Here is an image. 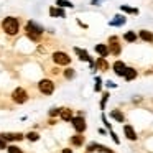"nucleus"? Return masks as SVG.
<instances>
[{"mask_svg":"<svg viewBox=\"0 0 153 153\" xmlns=\"http://www.w3.org/2000/svg\"><path fill=\"white\" fill-rule=\"evenodd\" d=\"M25 31H27V36L30 38L33 43H38V41L41 40V36H43V33H45V28L41 27V25H38L36 22L30 20L25 25Z\"/></svg>","mask_w":153,"mask_h":153,"instance_id":"1","label":"nucleus"},{"mask_svg":"<svg viewBox=\"0 0 153 153\" xmlns=\"http://www.w3.org/2000/svg\"><path fill=\"white\" fill-rule=\"evenodd\" d=\"M2 30L8 35V36H15L20 31V20L17 17H5L2 20Z\"/></svg>","mask_w":153,"mask_h":153,"instance_id":"2","label":"nucleus"},{"mask_svg":"<svg viewBox=\"0 0 153 153\" xmlns=\"http://www.w3.org/2000/svg\"><path fill=\"white\" fill-rule=\"evenodd\" d=\"M10 99H12L13 104L22 105V104H25L28 99H30V96H28V92H27L25 87H15V89L12 91V94H10Z\"/></svg>","mask_w":153,"mask_h":153,"instance_id":"3","label":"nucleus"},{"mask_svg":"<svg viewBox=\"0 0 153 153\" xmlns=\"http://www.w3.org/2000/svg\"><path fill=\"white\" fill-rule=\"evenodd\" d=\"M54 89H56V84H54L53 79L43 77V79L38 81V91H40V94H43V96H51V94L54 92Z\"/></svg>","mask_w":153,"mask_h":153,"instance_id":"4","label":"nucleus"},{"mask_svg":"<svg viewBox=\"0 0 153 153\" xmlns=\"http://www.w3.org/2000/svg\"><path fill=\"white\" fill-rule=\"evenodd\" d=\"M51 59H53V63L56 64V66H69L73 58L68 53H64V51H54V53L51 54Z\"/></svg>","mask_w":153,"mask_h":153,"instance_id":"5","label":"nucleus"},{"mask_svg":"<svg viewBox=\"0 0 153 153\" xmlns=\"http://www.w3.org/2000/svg\"><path fill=\"white\" fill-rule=\"evenodd\" d=\"M71 125L74 128V133H84L87 130V120L82 115H74L71 120Z\"/></svg>","mask_w":153,"mask_h":153,"instance_id":"6","label":"nucleus"},{"mask_svg":"<svg viewBox=\"0 0 153 153\" xmlns=\"http://www.w3.org/2000/svg\"><path fill=\"white\" fill-rule=\"evenodd\" d=\"M109 51H110V54L112 56H120V53H122V45H120V40H119V36H110L109 38Z\"/></svg>","mask_w":153,"mask_h":153,"instance_id":"7","label":"nucleus"},{"mask_svg":"<svg viewBox=\"0 0 153 153\" xmlns=\"http://www.w3.org/2000/svg\"><path fill=\"white\" fill-rule=\"evenodd\" d=\"M122 132H123V135H125V138L128 140V142H137V140H138V133H137L135 128H133L132 123H123Z\"/></svg>","mask_w":153,"mask_h":153,"instance_id":"8","label":"nucleus"},{"mask_svg":"<svg viewBox=\"0 0 153 153\" xmlns=\"http://www.w3.org/2000/svg\"><path fill=\"white\" fill-rule=\"evenodd\" d=\"M0 137L5 140L7 143H12V142H22L25 138V135L22 132H4L0 133Z\"/></svg>","mask_w":153,"mask_h":153,"instance_id":"9","label":"nucleus"},{"mask_svg":"<svg viewBox=\"0 0 153 153\" xmlns=\"http://www.w3.org/2000/svg\"><path fill=\"white\" fill-rule=\"evenodd\" d=\"M112 71H114V74H115V76L123 77V76H125V71H127V64L123 63L122 59H115L112 63Z\"/></svg>","mask_w":153,"mask_h":153,"instance_id":"10","label":"nucleus"},{"mask_svg":"<svg viewBox=\"0 0 153 153\" xmlns=\"http://www.w3.org/2000/svg\"><path fill=\"white\" fill-rule=\"evenodd\" d=\"M109 117L114 120V122H117V123H125V120H127L123 110H120V109H112L109 112Z\"/></svg>","mask_w":153,"mask_h":153,"instance_id":"11","label":"nucleus"},{"mask_svg":"<svg viewBox=\"0 0 153 153\" xmlns=\"http://www.w3.org/2000/svg\"><path fill=\"white\" fill-rule=\"evenodd\" d=\"M74 50V54L77 56V59L79 61H82V63H89L92 58H91V54H89V51L87 50H82V48H79V46H74L73 48Z\"/></svg>","mask_w":153,"mask_h":153,"instance_id":"12","label":"nucleus"},{"mask_svg":"<svg viewBox=\"0 0 153 153\" xmlns=\"http://www.w3.org/2000/svg\"><path fill=\"white\" fill-rule=\"evenodd\" d=\"M84 143H86V137H84V133H74V135L69 137V145L71 146L79 148V146L84 145Z\"/></svg>","mask_w":153,"mask_h":153,"instance_id":"13","label":"nucleus"},{"mask_svg":"<svg viewBox=\"0 0 153 153\" xmlns=\"http://www.w3.org/2000/svg\"><path fill=\"white\" fill-rule=\"evenodd\" d=\"M94 51L99 54V58H109L110 56V51H109V45L105 43H99L94 46Z\"/></svg>","mask_w":153,"mask_h":153,"instance_id":"14","label":"nucleus"},{"mask_svg":"<svg viewBox=\"0 0 153 153\" xmlns=\"http://www.w3.org/2000/svg\"><path fill=\"white\" fill-rule=\"evenodd\" d=\"M110 68H112V66L107 63V58H97V59H96V71L105 73V71H109Z\"/></svg>","mask_w":153,"mask_h":153,"instance_id":"15","label":"nucleus"},{"mask_svg":"<svg viewBox=\"0 0 153 153\" xmlns=\"http://www.w3.org/2000/svg\"><path fill=\"white\" fill-rule=\"evenodd\" d=\"M74 117V110L69 109V107H63L61 109V114H59V119L63 120V122H71Z\"/></svg>","mask_w":153,"mask_h":153,"instance_id":"16","label":"nucleus"},{"mask_svg":"<svg viewBox=\"0 0 153 153\" xmlns=\"http://www.w3.org/2000/svg\"><path fill=\"white\" fill-rule=\"evenodd\" d=\"M137 77H138V71H137L135 68H132V66H127V71H125L123 79H125L127 82H130V81H135Z\"/></svg>","mask_w":153,"mask_h":153,"instance_id":"17","label":"nucleus"},{"mask_svg":"<svg viewBox=\"0 0 153 153\" xmlns=\"http://www.w3.org/2000/svg\"><path fill=\"white\" fill-rule=\"evenodd\" d=\"M137 35H138V38L142 41H145V43H153V31H150V30H140Z\"/></svg>","mask_w":153,"mask_h":153,"instance_id":"18","label":"nucleus"},{"mask_svg":"<svg viewBox=\"0 0 153 153\" xmlns=\"http://www.w3.org/2000/svg\"><path fill=\"white\" fill-rule=\"evenodd\" d=\"M125 23H127V17H123V15H115V17L109 22L110 27H123Z\"/></svg>","mask_w":153,"mask_h":153,"instance_id":"19","label":"nucleus"},{"mask_svg":"<svg viewBox=\"0 0 153 153\" xmlns=\"http://www.w3.org/2000/svg\"><path fill=\"white\" fill-rule=\"evenodd\" d=\"M48 13H50V17L66 18V12H64V8H59V7H51L50 10H48Z\"/></svg>","mask_w":153,"mask_h":153,"instance_id":"20","label":"nucleus"},{"mask_svg":"<svg viewBox=\"0 0 153 153\" xmlns=\"http://www.w3.org/2000/svg\"><path fill=\"white\" fill-rule=\"evenodd\" d=\"M109 99H110V92H109V91H102V97H100V102H99V107H100V110H102V112L105 110Z\"/></svg>","mask_w":153,"mask_h":153,"instance_id":"21","label":"nucleus"},{"mask_svg":"<svg viewBox=\"0 0 153 153\" xmlns=\"http://www.w3.org/2000/svg\"><path fill=\"white\" fill-rule=\"evenodd\" d=\"M102 89H104V79L100 76H96L94 77V92H102Z\"/></svg>","mask_w":153,"mask_h":153,"instance_id":"22","label":"nucleus"},{"mask_svg":"<svg viewBox=\"0 0 153 153\" xmlns=\"http://www.w3.org/2000/svg\"><path fill=\"white\" fill-rule=\"evenodd\" d=\"M123 40H125L127 43H135V41L138 40V35H137L135 31H125V33H123Z\"/></svg>","mask_w":153,"mask_h":153,"instance_id":"23","label":"nucleus"},{"mask_svg":"<svg viewBox=\"0 0 153 153\" xmlns=\"http://www.w3.org/2000/svg\"><path fill=\"white\" fill-rule=\"evenodd\" d=\"M63 76H64L66 81L74 79V77H76V69H73V68H66V69L63 71Z\"/></svg>","mask_w":153,"mask_h":153,"instance_id":"24","label":"nucleus"},{"mask_svg":"<svg viewBox=\"0 0 153 153\" xmlns=\"http://www.w3.org/2000/svg\"><path fill=\"white\" fill-rule=\"evenodd\" d=\"M61 109H63V107H51V109L48 110V117H50V119H56V117H59Z\"/></svg>","mask_w":153,"mask_h":153,"instance_id":"25","label":"nucleus"},{"mask_svg":"<svg viewBox=\"0 0 153 153\" xmlns=\"http://www.w3.org/2000/svg\"><path fill=\"white\" fill-rule=\"evenodd\" d=\"M100 120H102V123H104V127H105L107 130H112V123L109 122V117H107V114L105 112H100Z\"/></svg>","mask_w":153,"mask_h":153,"instance_id":"26","label":"nucleus"},{"mask_svg":"<svg viewBox=\"0 0 153 153\" xmlns=\"http://www.w3.org/2000/svg\"><path fill=\"white\" fill-rule=\"evenodd\" d=\"M56 7H59V8H73L74 5L71 4L69 0H56Z\"/></svg>","mask_w":153,"mask_h":153,"instance_id":"27","label":"nucleus"},{"mask_svg":"<svg viewBox=\"0 0 153 153\" xmlns=\"http://www.w3.org/2000/svg\"><path fill=\"white\" fill-rule=\"evenodd\" d=\"M25 138H27L28 142H38V140H40V133L38 132H28L27 135H25Z\"/></svg>","mask_w":153,"mask_h":153,"instance_id":"28","label":"nucleus"},{"mask_svg":"<svg viewBox=\"0 0 153 153\" xmlns=\"http://www.w3.org/2000/svg\"><path fill=\"white\" fill-rule=\"evenodd\" d=\"M120 10L125 12V13H130V15L138 13V8H132V7H128V5H120Z\"/></svg>","mask_w":153,"mask_h":153,"instance_id":"29","label":"nucleus"},{"mask_svg":"<svg viewBox=\"0 0 153 153\" xmlns=\"http://www.w3.org/2000/svg\"><path fill=\"white\" fill-rule=\"evenodd\" d=\"M97 146H99V143H96V142L87 143V146H86V153H94V152H97Z\"/></svg>","mask_w":153,"mask_h":153,"instance_id":"30","label":"nucleus"},{"mask_svg":"<svg viewBox=\"0 0 153 153\" xmlns=\"http://www.w3.org/2000/svg\"><path fill=\"white\" fill-rule=\"evenodd\" d=\"M7 153H23V150H22L20 146H17V145H8Z\"/></svg>","mask_w":153,"mask_h":153,"instance_id":"31","label":"nucleus"},{"mask_svg":"<svg viewBox=\"0 0 153 153\" xmlns=\"http://www.w3.org/2000/svg\"><path fill=\"white\" fill-rule=\"evenodd\" d=\"M109 137L114 140V143H115V145H120V138L117 137V133L114 132V130H110V132H109Z\"/></svg>","mask_w":153,"mask_h":153,"instance_id":"32","label":"nucleus"},{"mask_svg":"<svg viewBox=\"0 0 153 153\" xmlns=\"http://www.w3.org/2000/svg\"><path fill=\"white\" fill-rule=\"evenodd\" d=\"M104 84H105V87H107V89H115V87H117V82H114L112 79L105 81V82H104Z\"/></svg>","mask_w":153,"mask_h":153,"instance_id":"33","label":"nucleus"},{"mask_svg":"<svg viewBox=\"0 0 153 153\" xmlns=\"http://www.w3.org/2000/svg\"><path fill=\"white\" fill-rule=\"evenodd\" d=\"M97 133H99V135H109V130H107L105 127H99V128H97Z\"/></svg>","mask_w":153,"mask_h":153,"instance_id":"34","label":"nucleus"},{"mask_svg":"<svg viewBox=\"0 0 153 153\" xmlns=\"http://www.w3.org/2000/svg\"><path fill=\"white\" fill-rule=\"evenodd\" d=\"M7 148H8V143L0 137V150H7Z\"/></svg>","mask_w":153,"mask_h":153,"instance_id":"35","label":"nucleus"},{"mask_svg":"<svg viewBox=\"0 0 153 153\" xmlns=\"http://www.w3.org/2000/svg\"><path fill=\"white\" fill-rule=\"evenodd\" d=\"M61 153H74V152H73V148H71V146H66V148L61 150Z\"/></svg>","mask_w":153,"mask_h":153,"instance_id":"36","label":"nucleus"},{"mask_svg":"<svg viewBox=\"0 0 153 153\" xmlns=\"http://www.w3.org/2000/svg\"><path fill=\"white\" fill-rule=\"evenodd\" d=\"M102 2H105V0H92V2H91V5L97 7V5H99V4H102Z\"/></svg>","mask_w":153,"mask_h":153,"instance_id":"37","label":"nucleus"},{"mask_svg":"<svg viewBox=\"0 0 153 153\" xmlns=\"http://www.w3.org/2000/svg\"><path fill=\"white\" fill-rule=\"evenodd\" d=\"M152 71H153V68H152Z\"/></svg>","mask_w":153,"mask_h":153,"instance_id":"38","label":"nucleus"}]
</instances>
